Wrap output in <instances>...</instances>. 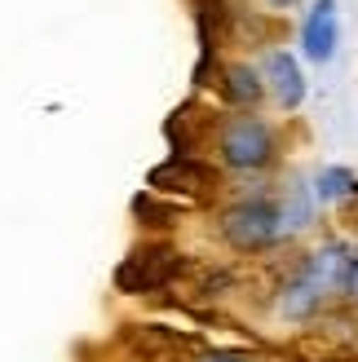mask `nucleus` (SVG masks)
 <instances>
[{
	"label": "nucleus",
	"instance_id": "obj_1",
	"mask_svg": "<svg viewBox=\"0 0 358 362\" xmlns=\"http://www.w3.org/2000/svg\"><path fill=\"white\" fill-rule=\"evenodd\" d=\"M217 234L235 252H270L275 243H283L288 226L275 199H239L217 216Z\"/></svg>",
	"mask_w": 358,
	"mask_h": 362
},
{
	"label": "nucleus",
	"instance_id": "obj_2",
	"mask_svg": "<svg viewBox=\"0 0 358 362\" xmlns=\"http://www.w3.org/2000/svg\"><path fill=\"white\" fill-rule=\"evenodd\" d=\"M279 155L275 129L261 115H230L217 129V159L235 173H261Z\"/></svg>",
	"mask_w": 358,
	"mask_h": 362
},
{
	"label": "nucleus",
	"instance_id": "obj_3",
	"mask_svg": "<svg viewBox=\"0 0 358 362\" xmlns=\"http://www.w3.org/2000/svg\"><path fill=\"white\" fill-rule=\"evenodd\" d=\"M182 257H177L173 247H137L129 252L120 265H115V287L120 292H129V296H146L155 292V287H164L173 283L177 274H182Z\"/></svg>",
	"mask_w": 358,
	"mask_h": 362
},
{
	"label": "nucleus",
	"instance_id": "obj_4",
	"mask_svg": "<svg viewBox=\"0 0 358 362\" xmlns=\"http://www.w3.org/2000/svg\"><path fill=\"white\" fill-rule=\"evenodd\" d=\"M341 40V9L336 0H314L306 9V23H301V49H306L310 62H328Z\"/></svg>",
	"mask_w": 358,
	"mask_h": 362
},
{
	"label": "nucleus",
	"instance_id": "obj_5",
	"mask_svg": "<svg viewBox=\"0 0 358 362\" xmlns=\"http://www.w3.org/2000/svg\"><path fill=\"white\" fill-rule=\"evenodd\" d=\"M151 190H177V194H208L212 186H217V173H212L208 164H200V159L190 155H173L168 164L151 168Z\"/></svg>",
	"mask_w": 358,
	"mask_h": 362
},
{
	"label": "nucleus",
	"instance_id": "obj_6",
	"mask_svg": "<svg viewBox=\"0 0 358 362\" xmlns=\"http://www.w3.org/2000/svg\"><path fill=\"white\" fill-rule=\"evenodd\" d=\"M265 88H275V102L283 111H296L306 102V71H301V62L288 49L265 53Z\"/></svg>",
	"mask_w": 358,
	"mask_h": 362
},
{
	"label": "nucleus",
	"instance_id": "obj_7",
	"mask_svg": "<svg viewBox=\"0 0 358 362\" xmlns=\"http://www.w3.org/2000/svg\"><path fill=\"white\" fill-rule=\"evenodd\" d=\"M221 98L239 111H253V106L265 98V80L261 71H253L248 62H226L221 66Z\"/></svg>",
	"mask_w": 358,
	"mask_h": 362
},
{
	"label": "nucleus",
	"instance_id": "obj_8",
	"mask_svg": "<svg viewBox=\"0 0 358 362\" xmlns=\"http://www.w3.org/2000/svg\"><path fill=\"white\" fill-rule=\"evenodd\" d=\"M323 292H328V287L318 283L310 269H301V274L288 283V292H283L279 305H283V314H288V318H310L318 310V300H323Z\"/></svg>",
	"mask_w": 358,
	"mask_h": 362
},
{
	"label": "nucleus",
	"instance_id": "obj_9",
	"mask_svg": "<svg viewBox=\"0 0 358 362\" xmlns=\"http://www.w3.org/2000/svg\"><path fill=\"white\" fill-rule=\"evenodd\" d=\"M314 194L318 199H350V194H358V177L350 173V168H323L318 173V181H314Z\"/></svg>",
	"mask_w": 358,
	"mask_h": 362
},
{
	"label": "nucleus",
	"instance_id": "obj_10",
	"mask_svg": "<svg viewBox=\"0 0 358 362\" xmlns=\"http://www.w3.org/2000/svg\"><path fill=\"white\" fill-rule=\"evenodd\" d=\"M279 212H283V226H288V230L310 226V190L296 186V190L288 194V204H279Z\"/></svg>",
	"mask_w": 358,
	"mask_h": 362
},
{
	"label": "nucleus",
	"instance_id": "obj_11",
	"mask_svg": "<svg viewBox=\"0 0 358 362\" xmlns=\"http://www.w3.org/2000/svg\"><path fill=\"white\" fill-rule=\"evenodd\" d=\"M200 362H257V354H248V349H204Z\"/></svg>",
	"mask_w": 358,
	"mask_h": 362
},
{
	"label": "nucleus",
	"instance_id": "obj_12",
	"mask_svg": "<svg viewBox=\"0 0 358 362\" xmlns=\"http://www.w3.org/2000/svg\"><path fill=\"white\" fill-rule=\"evenodd\" d=\"M341 292H345V296H350V300L358 305V257H354V261L345 265V279H341Z\"/></svg>",
	"mask_w": 358,
	"mask_h": 362
},
{
	"label": "nucleus",
	"instance_id": "obj_13",
	"mask_svg": "<svg viewBox=\"0 0 358 362\" xmlns=\"http://www.w3.org/2000/svg\"><path fill=\"white\" fill-rule=\"evenodd\" d=\"M270 5H275V9H292V5H296V0H270Z\"/></svg>",
	"mask_w": 358,
	"mask_h": 362
}]
</instances>
